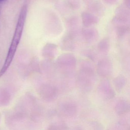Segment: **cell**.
<instances>
[{
	"instance_id": "6da1fadb",
	"label": "cell",
	"mask_w": 130,
	"mask_h": 130,
	"mask_svg": "<svg viewBox=\"0 0 130 130\" xmlns=\"http://www.w3.org/2000/svg\"><path fill=\"white\" fill-rule=\"evenodd\" d=\"M27 5H25L23 7L20 11L16 28L9 49L8 55L5 61V63L0 71V77L2 76L6 73L12 61L22 35L27 15Z\"/></svg>"
},
{
	"instance_id": "7a4b0ae2",
	"label": "cell",
	"mask_w": 130,
	"mask_h": 130,
	"mask_svg": "<svg viewBox=\"0 0 130 130\" xmlns=\"http://www.w3.org/2000/svg\"><path fill=\"white\" fill-rule=\"evenodd\" d=\"M79 70L77 77V85L83 92H90L95 80V73L93 65L90 61L82 60L80 61Z\"/></svg>"
},
{
	"instance_id": "3957f363",
	"label": "cell",
	"mask_w": 130,
	"mask_h": 130,
	"mask_svg": "<svg viewBox=\"0 0 130 130\" xmlns=\"http://www.w3.org/2000/svg\"><path fill=\"white\" fill-rule=\"evenodd\" d=\"M56 64L59 71L66 76H71L76 69L77 60L73 54L65 53L59 56Z\"/></svg>"
},
{
	"instance_id": "277c9868",
	"label": "cell",
	"mask_w": 130,
	"mask_h": 130,
	"mask_svg": "<svg viewBox=\"0 0 130 130\" xmlns=\"http://www.w3.org/2000/svg\"><path fill=\"white\" fill-rule=\"evenodd\" d=\"M77 111V105L72 100H63L58 103V112L63 117L68 118H74Z\"/></svg>"
},
{
	"instance_id": "5b68a950",
	"label": "cell",
	"mask_w": 130,
	"mask_h": 130,
	"mask_svg": "<svg viewBox=\"0 0 130 130\" xmlns=\"http://www.w3.org/2000/svg\"><path fill=\"white\" fill-rule=\"evenodd\" d=\"M67 34L76 38L80 36V28L79 19L77 16L73 15L68 17L66 21Z\"/></svg>"
},
{
	"instance_id": "8992f818",
	"label": "cell",
	"mask_w": 130,
	"mask_h": 130,
	"mask_svg": "<svg viewBox=\"0 0 130 130\" xmlns=\"http://www.w3.org/2000/svg\"><path fill=\"white\" fill-rule=\"evenodd\" d=\"M97 92L105 100H110L115 97V92L109 80H102L98 85Z\"/></svg>"
},
{
	"instance_id": "52a82bcc",
	"label": "cell",
	"mask_w": 130,
	"mask_h": 130,
	"mask_svg": "<svg viewBox=\"0 0 130 130\" xmlns=\"http://www.w3.org/2000/svg\"><path fill=\"white\" fill-rule=\"evenodd\" d=\"M97 72L102 77L107 78L110 76L112 72V63L111 60L105 58L99 61L97 65Z\"/></svg>"
},
{
	"instance_id": "ba28073f",
	"label": "cell",
	"mask_w": 130,
	"mask_h": 130,
	"mask_svg": "<svg viewBox=\"0 0 130 130\" xmlns=\"http://www.w3.org/2000/svg\"><path fill=\"white\" fill-rule=\"evenodd\" d=\"M80 36L85 42L88 44H92L98 39L99 33L95 28L85 27L81 29Z\"/></svg>"
},
{
	"instance_id": "9c48e42d",
	"label": "cell",
	"mask_w": 130,
	"mask_h": 130,
	"mask_svg": "<svg viewBox=\"0 0 130 130\" xmlns=\"http://www.w3.org/2000/svg\"><path fill=\"white\" fill-rule=\"evenodd\" d=\"M76 39L67 34L61 38L60 47L64 51H73L76 47Z\"/></svg>"
},
{
	"instance_id": "30bf717a",
	"label": "cell",
	"mask_w": 130,
	"mask_h": 130,
	"mask_svg": "<svg viewBox=\"0 0 130 130\" xmlns=\"http://www.w3.org/2000/svg\"><path fill=\"white\" fill-rule=\"evenodd\" d=\"M87 9L89 12L97 17L102 16L105 12V7L101 1L95 0L88 4Z\"/></svg>"
},
{
	"instance_id": "8fae6325",
	"label": "cell",
	"mask_w": 130,
	"mask_h": 130,
	"mask_svg": "<svg viewBox=\"0 0 130 130\" xmlns=\"http://www.w3.org/2000/svg\"><path fill=\"white\" fill-rule=\"evenodd\" d=\"M82 23L85 27H91L97 24L99 21V17L89 12H84L81 15Z\"/></svg>"
},
{
	"instance_id": "7c38bea8",
	"label": "cell",
	"mask_w": 130,
	"mask_h": 130,
	"mask_svg": "<svg viewBox=\"0 0 130 130\" xmlns=\"http://www.w3.org/2000/svg\"><path fill=\"white\" fill-rule=\"evenodd\" d=\"M115 111L118 115H122L127 113L130 109V105L127 100L120 99L117 101L115 106Z\"/></svg>"
},
{
	"instance_id": "4fadbf2b",
	"label": "cell",
	"mask_w": 130,
	"mask_h": 130,
	"mask_svg": "<svg viewBox=\"0 0 130 130\" xmlns=\"http://www.w3.org/2000/svg\"><path fill=\"white\" fill-rule=\"evenodd\" d=\"M116 26V33L119 39L124 38L130 32V25H118Z\"/></svg>"
},
{
	"instance_id": "5bb4252c",
	"label": "cell",
	"mask_w": 130,
	"mask_h": 130,
	"mask_svg": "<svg viewBox=\"0 0 130 130\" xmlns=\"http://www.w3.org/2000/svg\"><path fill=\"white\" fill-rule=\"evenodd\" d=\"M98 51L101 54L106 55L108 54L110 47V43L108 38H105L101 40L97 45Z\"/></svg>"
},
{
	"instance_id": "9a60e30c",
	"label": "cell",
	"mask_w": 130,
	"mask_h": 130,
	"mask_svg": "<svg viewBox=\"0 0 130 130\" xmlns=\"http://www.w3.org/2000/svg\"><path fill=\"white\" fill-rule=\"evenodd\" d=\"M113 83L116 90L118 92H120L125 87L127 83V79L124 76L121 74L114 78Z\"/></svg>"
},
{
	"instance_id": "2e32d148",
	"label": "cell",
	"mask_w": 130,
	"mask_h": 130,
	"mask_svg": "<svg viewBox=\"0 0 130 130\" xmlns=\"http://www.w3.org/2000/svg\"><path fill=\"white\" fill-rule=\"evenodd\" d=\"M116 16L126 19L130 20V9L124 6L121 5L119 6L116 10Z\"/></svg>"
},
{
	"instance_id": "e0dca14e",
	"label": "cell",
	"mask_w": 130,
	"mask_h": 130,
	"mask_svg": "<svg viewBox=\"0 0 130 130\" xmlns=\"http://www.w3.org/2000/svg\"><path fill=\"white\" fill-rule=\"evenodd\" d=\"M56 7L59 13L63 15H67L70 12L71 9L66 2L62 1H58Z\"/></svg>"
},
{
	"instance_id": "ac0fdd59",
	"label": "cell",
	"mask_w": 130,
	"mask_h": 130,
	"mask_svg": "<svg viewBox=\"0 0 130 130\" xmlns=\"http://www.w3.org/2000/svg\"><path fill=\"white\" fill-rule=\"evenodd\" d=\"M57 52V47L54 44H49L46 47V53L50 57H55Z\"/></svg>"
},
{
	"instance_id": "d6986e66",
	"label": "cell",
	"mask_w": 130,
	"mask_h": 130,
	"mask_svg": "<svg viewBox=\"0 0 130 130\" xmlns=\"http://www.w3.org/2000/svg\"><path fill=\"white\" fill-rule=\"evenodd\" d=\"M65 2L71 9L77 10L81 6L80 0H65Z\"/></svg>"
},
{
	"instance_id": "ffe728a7",
	"label": "cell",
	"mask_w": 130,
	"mask_h": 130,
	"mask_svg": "<svg viewBox=\"0 0 130 130\" xmlns=\"http://www.w3.org/2000/svg\"><path fill=\"white\" fill-rule=\"evenodd\" d=\"M81 54L83 56L87 58L92 61H95L97 58L96 54L91 49H85L82 52Z\"/></svg>"
},
{
	"instance_id": "44dd1931",
	"label": "cell",
	"mask_w": 130,
	"mask_h": 130,
	"mask_svg": "<svg viewBox=\"0 0 130 130\" xmlns=\"http://www.w3.org/2000/svg\"><path fill=\"white\" fill-rule=\"evenodd\" d=\"M105 3L109 5L115 4L118 1V0H103Z\"/></svg>"
},
{
	"instance_id": "7402d4cb",
	"label": "cell",
	"mask_w": 130,
	"mask_h": 130,
	"mask_svg": "<svg viewBox=\"0 0 130 130\" xmlns=\"http://www.w3.org/2000/svg\"><path fill=\"white\" fill-rule=\"evenodd\" d=\"M123 5L130 9V0H123Z\"/></svg>"
},
{
	"instance_id": "603a6c76",
	"label": "cell",
	"mask_w": 130,
	"mask_h": 130,
	"mask_svg": "<svg viewBox=\"0 0 130 130\" xmlns=\"http://www.w3.org/2000/svg\"><path fill=\"white\" fill-rule=\"evenodd\" d=\"M84 2H85L86 3L89 4L91 1H92L93 0H83Z\"/></svg>"
},
{
	"instance_id": "cb8c5ba5",
	"label": "cell",
	"mask_w": 130,
	"mask_h": 130,
	"mask_svg": "<svg viewBox=\"0 0 130 130\" xmlns=\"http://www.w3.org/2000/svg\"><path fill=\"white\" fill-rule=\"evenodd\" d=\"M3 1V0H0V1Z\"/></svg>"
},
{
	"instance_id": "d4e9b609",
	"label": "cell",
	"mask_w": 130,
	"mask_h": 130,
	"mask_svg": "<svg viewBox=\"0 0 130 130\" xmlns=\"http://www.w3.org/2000/svg\"><path fill=\"white\" fill-rule=\"evenodd\" d=\"M0 2H1V1H0Z\"/></svg>"
}]
</instances>
